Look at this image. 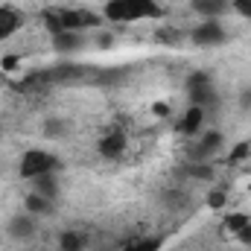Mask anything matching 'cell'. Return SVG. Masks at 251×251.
Returning <instances> with one entry per match:
<instances>
[{
	"label": "cell",
	"mask_w": 251,
	"mask_h": 251,
	"mask_svg": "<svg viewBox=\"0 0 251 251\" xmlns=\"http://www.w3.org/2000/svg\"><path fill=\"white\" fill-rule=\"evenodd\" d=\"M231 9L237 15H243L246 21H251V0H231Z\"/></svg>",
	"instance_id": "d6986e66"
},
{
	"label": "cell",
	"mask_w": 251,
	"mask_h": 251,
	"mask_svg": "<svg viewBox=\"0 0 251 251\" xmlns=\"http://www.w3.org/2000/svg\"><path fill=\"white\" fill-rule=\"evenodd\" d=\"M187 97H190V105H199V108L207 111L216 102V88H213V82L204 73H196L187 82Z\"/></svg>",
	"instance_id": "3957f363"
},
{
	"label": "cell",
	"mask_w": 251,
	"mask_h": 251,
	"mask_svg": "<svg viewBox=\"0 0 251 251\" xmlns=\"http://www.w3.org/2000/svg\"><path fill=\"white\" fill-rule=\"evenodd\" d=\"M237 240H240V243H246V246H251V222L246 225V228H240V231H237Z\"/></svg>",
	"instance_id": "7402d4cb"
},
{
	"label": "cell",
	"mask_w": 251,
	"mask_h": 251,
	"mask_svg": "<svg viewBox=\"0 0 251 251\" xmlns=\"http://www.w3.org/2000/svg\"><path fill=\"white\" fill-rule=\"evenodd\" d=\"M249 222H251V219L246 216V213H231V216L225 219V225H228V231H231V234H237V231H240V228H246Z\"/></svg>",
	"instance_id": "ac0fdd59"
},
{
	"label": "cell",
	"mask_w": 251,
	"mask_h": 251,
	"mask_svg": "<svg viewBox=\"0 0 251 251\" xmlns=\"http://www.w3.org/2000/svg\"><path fill=\"white\" fill-rule=\"evenodd\" d=\"M44 26H47V32H50V35H56V32H64L62 15H59L56 9H47V12H44Z\"/></svg>",
	"instance_id": "9a60e30c"
},
{
	"label": "cell",
	"mask_w": 251,
	"mask_h": 251,
	"mask_svg": "<svg viewBox=\"0 0 251 251\" xmlns=\"http://www.w3.org/2000/svg\"><path fill=\"white\" fill-rule=\"evenodd\" d=\"M53 47H56V53H79L82 47H85V38H82V32H70V29H64V32H56L53 35Z\"/></svg>",
	"instance_id": "9c48e42d"
},
{
	"label": "cell",
	"mask_w": 251,
	"mask_h": 251,
	"mask_svg": "<svg viewBox=\"0 0 251 251\" xmlns=\"http://www.w3.org/2000/svg\"><path fill=\"white\" fill-rule=\"evenodd\" d=\"M9 234L15 240H29L35 234V216L32 213H24V216H15L9 219Z\"/></svg>",
	"instance_id": "8fae6325"
},
{
	"label": "cell",
	"mask_w": 251,
	"mask_h": 251,
	"mask_svg": "<svg viewBox=\"0 0 251 251\" xmlns=\"http://www.w3.org/2000/svg\"><path fill=\"white\" fill-rule=\"evenodd\" d=\"M201 123H204V108L190 105L187 111L181 114V120H178V131L184 137H199L201 134Z\"/></svg>",
	"instance_id": "52a82bcc"
},
{
	"label": "cell",
	"mask_w": 251,
	"mask_h": 251,
	"mask_svg": "<svg viewBox=\"0 0 251 251\" xmlns=\"http://www.w3.org/2000/svg\"><path fill=\"white\" fill-rule=\"evenodd\" d=\"M126 149V134L120 128H111L108 134H102V140H100V152H102V158H120Z\"/></svg>",
	"instance_id": "30bf717a"
},
{
	"label": "cell",
	"mask_w": 251,
	"mask_h": 251,
	"mask_svg": "<svg viewBox=\"0 0 251 251\" xmlns=\"http://www.w3.org/2000/svg\"><path fill=\"white\" fill-rule=\"evenodd\" d=\"M18 67V56H6L3 59V70H15Z\"/></svg>",
	"instance_id": "603a6c76"
},
{
	"label": "cell",
	"mask_w": 251,
	"mask_h": 251,
	"mask_svg": "<svg viewBox=\"0 0 251 251\" xmlns=\"http://www.w3.org/2000/svg\"><path fill=\"white\" fill-rule=\"evenodd\" d=\"M102 18L114 21V24H131V21H143V18H161V6H158V0H105Z\"/></svg>",
	"instance_id": "6da1fadb"
},
{
	"label": "cell",
	"mask_w": 251,
	"mask_h": 251,
	"mask_svg": "<svg viewBox=\"0 0 251 251\" xmlns=\"http://www.w3.org/2000/svg\"><path fill=\"white\" fill-rule=\"evenodd\" d=\"M193 9L201 18H219L231 9V0H193Z\"/></svg>",
	"instance_id": "7c38bea8"
},
{
	"label": "cell",
	"mask_w": 251,
	"mask_h": 251,
	"mask_svg": "<svg viewBox=\"0 0 251 251\" xmlns=\"http://www.w3.org/2000/svg\"><path fill=\"white\" fill-rule=\"evenodd\" d=\"M222 143H225V137L219 134V131H201L199 137H196V143L190 146V161H196V164H201V161H207L210 155H216L219 149H222Z\"/></svg>",
	"instance_id": "8992f818"
},
{
	"label": "cell",
	"mask_w": 251,
	"mask_h": 251,
	"mask_svg": "<svg viewBox=\"0 0 251 251\" xmlns=\"http://www.w3.org/2000/svg\"><path fill=\"white\" fill-rule=\"evenodd\" d=\"M24 207H26V213H32V216H44V213L53 210V199L38 196V193H29V196L24 199Z\"/></svg>",
	"instance_id": "5bb4252c"
},
{
	"label": "cell",
	"mask_w": 251,
	"mask_h": 251,
	"mask_svg": "<svg viewBox=\"0 0 251 251\" xmlns=\"http://www.w3.org/2000/svg\"><path fill=\"white\" fill-rule=\"evenodd\" d=\"M158 249H161L158 240H134V243H128L123 251H158Z\"/></svg>",
	"instance_id": "e0dca14e"
},
{
	"label": "cell",
	"mask_w": 251,
	"mask_h": 251,
	"mask_svg": "<svg viewBox=\"0 0 251 251\" xmlns=\"http://www.w3.org/2000/svg\"><path fill=\"white\" fill-rule=\"evenodd\" d=\"M32 193H38V196H47V199H56V196H59V178H56V173L32 178Z\"/></svg>",
	"instance_id": "4fadbf2b"
},
{
	"label": "cell",
	"mask_w": 251,
	"mask_h": 251,
	"mask_svg": "<svg viewBox=\"0 0 251 251\" xmlns=\"http://www.w3.org/2000/svg\"><path fill=\"white\" fill-rule=\"evenodd\" d=\"M62 251H82V237L73 231L62 234Z\"/></svg>",
	"instance_id": "2e32d148"
},
{
	"label": "cell",
	"mask_w": 251,
	"mask_h": 251,
	"mask_svg": "<svg viewBox=\"0 0 251 251\" xmlns=\"http://www.w3.org/2000/svg\"><path fill=\"white\" fill-rule=\"evenodd\" d=\"M152 111H155L158 117H167V114H170V105H161V102H158V105H152Z\"/></svg>",
	"instance_id": "cb8c5ba5"
},
{
	"label": "cell",
	"mask_w": 251,
	"mask_h": 251,
	"mask_svg": "<svg viewBox=\"0 0 251 251\" xmlns=\"http://www.w3.org/2000/svg\"><path fill=\"white\" fill-rule=\"evenodd\" d=\"M59 167H62V161H59L53 152H44V149H26V152L21 155V164H18L21 178H26V181L38 178V176H50V173H56Z\"/></svg>",
	"instance_id": "7a4b0ae2"
},
{
	"label": "cell",
	"mask_w": 251,
	"mask_h": 251,
	"mask_svg": "<svg viewBox=\"0 0 251 251\" xmlns=\"http://www.w3.org/2000/svg\"><path fill=\"white\" fill-rule=\"evenodd\" d=\"M24 24V15L15 6H0V41H6L9 35H15Z\"/></svg>",
	"instance_id": "ba28073f"
},
{
	"label": "cell",
	"mask_w": 251,
	"mask_h": 251,
	"mask_svg": "<svg viewBox=\"0 0 251 251\" xmlns=\"http://www.w3.org/2000/svg\"><path fill=\"white\" fill-rule=\"evenodd\" d=\"M246 155H249V143H237L234 152H231V161H240V158H246Z\"/></svg>",
	"instance_id": "44dd1931"
},
{
	"label": "cell",
	"mask_w": 251,
	"mask_h": 251,
	"mask_svg": "<svg viewBox=\"0 0 251 251\" xmlns=\"http://www.w3.org/2000/svg\"><path fill=\"white\" fill-rule=\"evenodd\" d=\"M207 204H210L213 210L225 207V193H222V190H213V193H210V199H207Z\"/></svg>",
	"instance_id": "ffe728a7"
},
{
	"label": "cell",
	"mask_w": 251,
	"mask_h": 251,
	"mask_svg": "<svg viewBox=\"0 0 251 251\" xmlns=\"http://www.w3.org/2000/svg\"><path fill=\"white\" fill-rule=\"evenodd\" d=\"M190 38H193V44H199V47H216V44L225 41V26L219 24V18H204V21L190 32Z\"/></svg>",
	"instance_id": "5b68a950"
},
{
	"label": "cell",
	"mask_w": 251,
	"mask_h": 251,
	"mask_svg": "<svg viewBox=\"0 0 251 251\" xmlns=\"http://www.w3.org/2000/svg\"><path fill=\"white\" fill-rule=\"evenodd\" d=\"M97 44H100V47H111V35H100Z\"/></svg>",
	"instance_id": "484cf974"
},
{
	"label": "cell",
	"mask_w": 251,
	"mask_h": 251,
	"mask_svg": "<svg viewBox=\"0 0 251 251\" xmlns=\"http://www.w3.org/2000/svg\"><path fill=\"white\" fill-rule=\"evenodd\" d=\"M240 102H243L246 108H251V88H246V91L240 94Z\"/></svg>",
	"instance_id": "d4e9b609"
},
{
	"label": "cell",
	"mask_w": 251,
	"mask_h": 251,
	"mask_svg": "<svg viewBox=\"0 0 251 251\" xmlns=\"http://www.w3.org/2000/svg\"><path fill=\"white\" fill-rule=\"evenodd\" d=\"M59 15H62L64 29H70V32H85V29H97V26L102 24V18H100L97 12H91V9H62Z\"/></svg>",
	"instance_id": "277c9868"
}]
</instances>
